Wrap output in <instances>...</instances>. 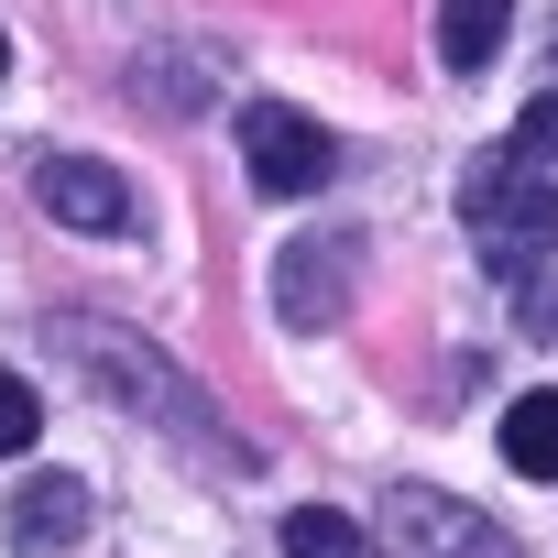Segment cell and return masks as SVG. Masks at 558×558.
Instances as JSON below:
<instances>
[{"instance_id": "obj_12", "label": "cell", "mask_w": 558, "mask_h": 558, "mask_svg": "<svg viewBox=\"0 0 558 558\" xmlns=\"http://www.w3.org/2000/svg\"><path fill=\"white\" fill-rule=\"evenodd\" d=\"M514 154H525V165H558V88H547V99H525V121H514Z\"/></svg>"}, {"instance_id": "obj_8", "label": "cell", "mask_w": 558, "mask_h": 558, "mask_svg": "<svg viewBox=\"0 0 558 558\" xmlns=\"http://www.w3.org/2000/svg\"><path fill=\"white\" fill-rule=\"evenodd\" d=\"M504 34H514V0H438V56H449L460 77H482Z\"/></svg>"}, {"instance_id": "obj_6", "label": "cell", "mask_w": 558, "mask_h": 558, "mask_svg": "<svg viewBox=\"0 0 558 558\" xmlns=\"http://www.w3.org/2000/svg\"><path fill=\"white\" fill-rule=\"evenodd\" d=\"M34 197H45L66 230H132V219H143L132 186H121V165H99V154H45V165H34Z\"/></svg>"}, {"instance_id": "obj_4", "label": "cell", "mask_w": 558, "mask_h": 558, "mask_svg": "<svg viewBox=\"0 0 558 558\" xmlns=\"http://www.w3.org/2000/svg\"><path fill=\"white\" fill-rule=\"evenodd\" d=\"M241 165H252L263 197H318V186L340 175V143H329L307 110H286V99H252V110H241Z\"/></svg>"}, {"instance_id": "obj_13", "label": "cell", "mask_w": 558, "mask_h": 558, "mask_svg": "<svg viewBox=\"0 0 558 558\" xmlns=\"http://www.w3.org/2000/svg\"><path fill=\"white\" fill-rule=\"evenodd\" d=\"M0 77H12V45H0Z\"/></svg>"}, {"instance_id": "obj_11", "label": "cell", "mask_w": 558, "mask_h": 558, "mask_svg": "<svg viewBox=\"0 0 558 558\" xmlns=\"http://www.w3.org/2000/svg\"><path fill=\"white\" fill-rule=\"evenodd\" d=\"M34 427H45L34 384H23V373H0V460H23V449H34Z\"/></svg>"}, {"instance_id": "obj_9", "label": "cell", "mask_w": 558, "mask_h": 558, "mask_svg": "<svg viewBox=\"0 0 558 558\" xmlns=\"http://www.w3.org/2000/svg\"><path fill=\"white\" fill-rule=\"evenodd\" d=\"M504 460L525 482H558V395H514L504 405Z\"/></svg>"}, {"instance_id": "obj_1", "label": "cell", "mask_w": 558, "mask_h": 558, "mask_svg": "<svg viewBox=\"0 0 558 558\" xmlns=\"http://www.w3.org/2000/svg\"><path fill=\"white\" fill-rule=\"evenodd\" d=\"M56 340H66V362L99 384V395H121V405H143V416H165V438L186 449V460H208V471H241L252 449L241 438H219V416H208V395L165 362V351H143L132 329H110V318H56Z\"/></svg>"}, {"instance_id": "obj_2", "label": "cell", "mask_w": 558, "mask_h": 558, "mask_svg": "<svg viewBox=\"0 0 558 558\" xmlns=\"http://www.w3.org/2000/svg\"><path fill=\"white\" fill-rule=\"evenodd\" d=\"M460 219H471V241L493 252V274L525 286V274L558 252V175L525 165L514 143H504V154H471V165H460Z\"/></svg>"}, {"instance_id": "obj_5", "label": "cell", "mask_w": 558, "mask_h": 558, "mask_svg": "<svg viewBox=\"0 0 558 558\" xmlns=\"http://www.w3.org/2000/svg\"><path fill=\"white\" fill-rule=\"evenodd\" d=\"M351 274H362V241H286V263H274V318L329 329L351 307Z\"/></svg>"}, {"instance_id": "obj_3", "label": "cell", "mask_w": 558, "mask_h": 558, "mask_svg": "<svg viewBox=\"0 0 558 558\" xmlns=\"http://www.w3.org/2000/svg\"><path fill=\"white\" fill-rule=\"evenodd\" d=\"M384 547H395V558H525L493 514H471V504L438 493V482H395V493H384Z\"/></svg>"}, {"instance_id": "obj_10", "label": "cell", "mask_w": 558, "mask_h": 558, "mask_svg": "<svg viewBox=\"0 0 558 558\" xmlns=\"http://www.w3.org/2000/svg\"><path fill=\"white\" fill-rule=\"evenodd\" d=\"M286 558H373V547H362V525H351V514L296 504V514H286Z\"/></svg>"}, {"instance_id": "obj_7", "label": "cell", "mask_w": 558, "mask_h": 558, "mask_svg": "<svg viewBox=\"0 0 558 558\" xmlns=\"http://www.w3.org/2000/svg\"><path fill=\"white\" fill-rule=\"evenodd\" d=\"M88 536V482H66V471H45V482H23L12 493V547H77Z\"/></svg>"}]
</instances>
